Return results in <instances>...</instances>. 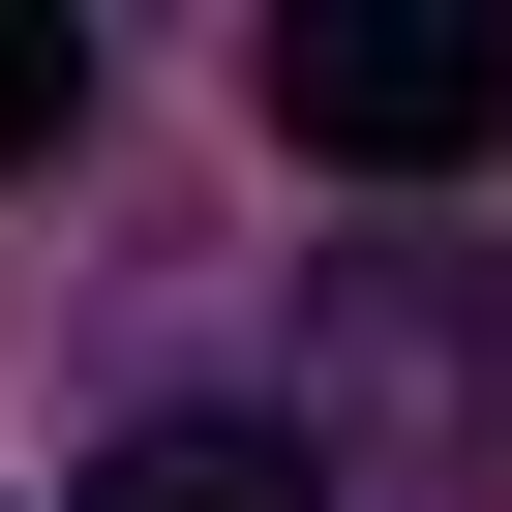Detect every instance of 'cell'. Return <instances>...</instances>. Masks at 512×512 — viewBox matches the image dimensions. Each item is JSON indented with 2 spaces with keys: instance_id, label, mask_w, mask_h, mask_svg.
Instances as JSON below:
<instances>
[{
  "instance_id": "1",
  "label": "cell",
  "mask_w": 512,
  "mask_h": 512,
  "mask_svg": "<svg viewBox=\"0 0 512 512\" xmlns=\"http://www.w3.org/2000/svg\"><path fill=\"white\" fill-rule=\"evenodd\" d=\"M241 91H272L302 181H482L512 151V0H272Z\"/></svg>"
},
{
  "instance_id": "2",
  "label": "cell",
  "mask_w": 512,
  "mask_h": 512,
  "mask_svg": "<svg viewBox=\"0 0 512 512\" xmlns=\"http://www.w3.org/2000/svg\"><path fill=\"white\" fill-rule=\"evenodd\" d=\"M61 512H332V452H302V422H121Z\"/></svg>"
},
{
  "instance_id": "3",
  "label": "cell",
  "mask_w": 512,
  "mask_h": 512,
  "mask_svg": "<svg viewBox=\"0 0 512 512\" xmlns=\"http://www.w3.org/2000/svg\"><path fill=\"white\" fill-rule=\"evenodd\" d=\"M61 121H91V0H0V181H31Z\"/></svg>"
}]
</instances>
